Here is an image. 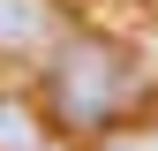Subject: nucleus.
<instances>
[{"instance_id":"1","label":"nucleus","mask_w":158,"mask_h":151,"mask_svg":"<svg viewBox=\"0 0 158 151\" xmlns=\"http://www.w3.org/2000/svg\"><path fill=\"white\" fill-rule=\"evenodd\" d=\"M135 98H143V61L128 45H113V38L68 30L45 53V113L68 136H106L113 121L135 113Z\"/></svg>"},{"instance_id":"2","label":"nucleus","mask_w":158,"mask_h":151,"mask_svg":"<svg viewBox=\"0 0 158 151\" xmlns=\"http://www.w3.org/2000/svg\"><path fill=\"white\" fill-rule=\"evenodd\" d=\"M68 38V15L53 0H0V61H38Z\"/></svg>"},{"instance_id":"3","label":"nucleus","mask_w":158,"mask_h":151,"mask_svg":"<svg viewBox=\"0 0 158 151\" xmlns=\"http://www.w3.org/2000/svg\"><path fill=\"white\" fill-rule=\"evenodd\" d=\"M0 151H53V113L23 98H0Z\"/></svg>"},{"instance_id":"4","label":"nucleus","mask_w":158,"mask_h":151,"mask_svg":"<svg viewBox=\"0 0 158 151\" xmlns=\"http://www.w3.org/2000/svg\"><path fill=\"white\" fill-rule=\"evenodd\" d=\"M90 151H158V121H113Z\"/></svg>"}]
</instances>
